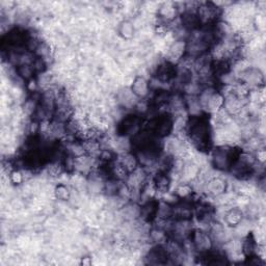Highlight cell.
<instances>
[{"label":"cell","mask_w":266,"mask_h":266,"mask_svg":"<svg viewBox=\"0 0 266 266\" xmlns=\"http://www.w3.org/2000/svg\"><path fill=\"white\" fill-rule=\"evenodd\" d=\"M241 150L232 145H219L211 151V163L217 171H230Z\"/></svg>","instance_id":"obj_1"},{"label":"cell","mask_w":266,"mask_h":266,"mask_svg":"<svg viewBox=\"0 0 266 266\" xmlns=\"http://www.w3.org/2000/svg\"><path fill=\"white\" fill-rule=\"evenodd\" d=\"M186 55V40H175L171 44L167 53V62L177 65Z\"/></svg>","instance_id":"obj_2"},{"label":"cell","mask_w":266,"mask_h":266,"mask_svg":"<svg viewBox=\"0 0 266 266\" xmlns=\"http://www.w3.org/2000/svg\"><path fill=\"white\" fill-rule=\"evenodd\" d=\"M227 182L221 177H212L206 180L203 185L204 191L212 198H218L219 195L226 193L227 191Z\"/></svg>","instance_id":"obj_3"},{"label":"cell","mask_w":266,"mask_h":266,"mask_svg":"<svg viewBox=\"0 0 266 266\" xmlns=\"http://www.w3.org/2000/svg\"><path fill=\"white\" fill-rule=\"evenodd\" d=\"M130 89L132 91V94L137 99L143 100L150 95V91H151V84H150V82L146 77L136 76L132 80Z\"/></svg>","instance_id":"obj_4"},{"label":"cell","mask_w":266,"mask_h":266,"mask_svg":"<svg viewBox=\"0 0 266 266\" xmlns=\"http://www.w3.org/2000/svg\"><path fill=\"white\" fill-rule=\"evenodd\" d=\"M244 216L245 214H244V211L241 210V208L233 207V208H230L229 210L225 212L224 222L228 227L235 228L241 222H244Z\"/></svg>","instance_id":"obj_5"},{"label":"cell","mask_w":266,"mask_h":266,"mask_svg":"<svg viewBox=\"0 0 266 266\" xmlns=\"http://www.w3.org/2000/svg\"><path fill=\"white\" fill-rule=\"evenodd\" d=\"M119 163H121L123 165V167L128 171V173H132L133 171H135L138 167H140V164H138V160L135 154L131 153V152H124L119 156Z\"/></svg>","instance_id":"obj_6"},{"label":"cell","mask_w":266,"mask_h":266,"mask_svg":"<svg viewBox=\"0 0 266 266\" xmlns=\"http://www.w3.org/2000/svg\"><path fill=\"white\" fill-rule=\"evenodd\" d=\"M118 32L120 37L124 40H131L134 37L135 33V26L133 23L129 20H123L120 22Z\"/></svg>","instance_id":"obj_7"},{"label":"cell","mask_w":266,"mask_h":266,"mask_svg":"<svg viewBox=\"0 0 266 266\" xmlns=\"http://www.w3.org/2000/svg\"><path fill=\"white\" fill-rule=\"evenodd\" d=\"M17 76L20 77L22 80H24V82H30L31 79H33L34 74H36V71H34V69L32 67V65L29 64H25V65H20L17 66Z\"/></svg>","instance_id":"obj_8"},{"label":"cell","mask_w":266,"mask_h":266,"mask_svg":"<svg viewBox=\"0 0 266 266\" xmlns=\"http://www.w3.org/2000/svg\"><path fill=\"white\" fill-rule=\"evenodd\" d=\"M54 196L60 201H68L71 198V191L69 189L67 185L64 183H61L59 185H56L54 188Z\"/></svg>","instance_id":"obj_9"},{"label":"cell","mask_w":266,"mask_h":266,"mask_svg":"<svg viewBox=\"0 0 266 266\" xmlns=\"http://www.w3.org/2000/svg\"><path fill=\"white\" fill-rule=\"evenodd\" d=\"M8 179L10 180L11 183H14L16 185L21 184L23 181H24V175L20 170H11L8 173Z\"/></svg>","instance_id":"obj_10"}]
</instances>
